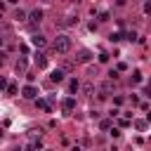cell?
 Listing matches in <instances>:
<instances>
[{
  "label": "cell",
  "instance_id": "6da1fadb",
  "mask_svg": "<svg viewBox=\"0 0 151 151\" xmlns=\"http://www.w3.org/2000/svg\"><path fill=\"white\" fill-rule=\"evenodd\" d=\"M52 47H54V52H59V54H66V52L71 50V38L61 33V35H57V38H54Z\"/></svg>",
  "mask_w": 151,
  "mask_h": 151
},
{
  "label": "cell",
  "instance_id": "7a4b0ae2",
  "mask_svg": "<svg viewBox=\"0 0 151 151\" xmlns=\"http://www.w3.org/2000/svg\"><path fill=\"white\" fill-rule=\"evenodd\" d=\"M26 19H28V24H31V28H35L40 21H42V9H33L31 14H26Z\"/></svg>",
  "mask_w": 151,
  "mask_h": 151
},
{
  "label": "cell",
  "instance_id": "3957f363",
  "mask_svg": "<svg viewBox=\"0 0 151 151\" xmlns=\"http://www.w3.org/2000/svg\"><path fill=\"white\" fill-rule=\"evenodd\" d=\"M21 97H24V99H38V87H35V85H26V87L21 90Z\"/></svg>",
  "mask_w": 151,
  "mask_h": 151
},
{
  "label": "cell",
  "instance_id": "277c9868",
  "mask_svg": "<svg viewBox=\"0 0 151 151\" xmlns=\"http://www.w3.org/2000/svg\"><path fill=\"white\" fill-rule=\"evenodd\" d=\"M31 45H33V47H38V50H42V47L47 45V40H45L40 33H35V35H31Z\"/></svg>",
  "mask_w": 151,
  "mask_h": 151
},
{
  "label": "cell",
  "instance_id": "5b68a950",
  "mask_svg": "<svg viewBox=\"0 0 151 151\" xmlns=\"http://www.w3.org/2000/svg\"><path fill=\"white\" fill-rule=\"evenodd\" d=\"M78 90H80L85 97H92V94H94V83H92V80H87V83H83Z\"/></svg>",
  "mask_w": 151,
  "mask_h": 151
},
{
  "label": "cell",
  "instance_id": "8992f818",
  "mask_svg": "<svg viewBox=\"0 0 151 151\" xmlns=\"http://www.w3.org/2000/svg\"><path fill=\"white\" fill-rule=\"evenodd\" d=\"M61 109H64L66 113H71V111L76 109V99H73V97H64V101H61Z\"/></svg>",
  "mask_w": 151,
  "mask_h": 151
},
{
  "label": "cell",
  "instance_id": "52a82bcc",
  "mask_svg": "<svg viewBox=\"0 0 151 151\" xmlns=\"http://www.w3.org/2000/svg\"><path fill=\"white\" fill-rule=\"evenodd\" d=\"M90 59H92V52H90V50H80L78 57H76V61H80V64H87Z\"/></svg>",
  "mask_w": 151,
  "mask_h": 151
},
{
  "label": "cell",
  "instance_id": "ba28073f",
  "mask_svg": "<svg viewBox=\"0 0 151 151\" xmlns=\"http://www.w3.org/2000/svg\"><path fill=\"white\" fill-rule=\"evenodd\" d=\"M26 66H28V59L26 57H19V61L14 64V71L17 73H26Z\"/></svg>",
  "mask_w": 151,
  "mask_h": 151
},
{
  "label": "cell",
  "instance_id": "9c48e42d",
  "mask_svg": "<svg viewBox=\"0 0 151 151\" xmlns=\"http://www.w3.org/2000/svg\"><path fill=\"white\" fill-rule=\"evenodd\" d=\"M50 80H52V83H57V85H59V83H64V71H61V68H54V71L50 73Z\"/></svg>",
  "mask_w": 151,
  "mask_h": 151
},
{
  "label": "cell",
  "instance_id": "30bf717a",
  "mask_svg": "<svg viewBox=\"0 0 151 151\" xmlns=\"http://www.w3.org/2000/svg\"><path fill=\"white\" fill-rule=\"evenodd\" d=\"M35 106H38L40 111H45V113H50V111H52V106H50V101H47V99H35Z\"/></svg>",
  "mask_w": 151,
  "mask_h": 151
},
{
  "label": "cell",
  "instance_id": "8fae6325",
  "mask_svg": "<svg viewBox=\"0 0 151 151\" xmlns=\"http://www.w3.org/2000/svg\"><path fill=\"white\" fill-rule=\"evenodd\" d=\"M35 66H38V68H45V66H47V57H45L42 52L35 54Z\"/></svg>",
  "mask_w": 151,
  "mask_h": 151
},
{
  "label": "cell",
  "instance_id": "7c38bea8",
  "mask_svg": "<svg viewBox=\"0 0 151 151\" xmlns=\"http://www.w3.org/2000/svg\"><path fill=\"white\" fill-rule=\"evenodd\" d=\"M14 19H17V21H26V12H24V9H17V12H14Z\"/></svg>",
  "mask_w": 151,
  "mask_h": 151
},
{
  "label": "cell",
  "instance_id": "4fadbf2b",
  "mask_svg": "<svg viewBox=\"0 0 151 151\" xmlns=\"http://www.w3.org/2000/svg\"><path fill=\"white\" fill-rule=\"evenodd\" d=\"M132 125H134V127H137L139 132H144V130H146V120H134Z\"/></svg>",
  "mask_w": 151,
  "mask_h": 151
},
{
  "label": "cell",
  "instance_id": "5bb4252c",
  "mask_svg": "<svg viewBox=\"0 0 151 151\" xmlns=\"http://www.w3.org/2000/svg\"><path fill=\"white\" fill-rule=\"evenodd\" d=\"M61 24H64V26H73V24H78V19H76V17H66Z\"/></svg>",
  "mask_w": 151,
  "mask_h": 151
},
{
  "label": "cell",
  "instance_id": "9a60e30c",
  "mask_svg": "<svg viewBox=\"0 0 151 151\" xmlns=\"http://www.w3.org/2000/svg\"><path fill=\"white\" fill-rule=\"evenodd\" d=\"M78 87H80V83H78V80L73 78V80L68 83V90H71V92H78Z\"/></svg>",
  "mask_w": 151,
  "mask_h": 151
},
{
  "label": "cell",
  "instance_id": "2e32d148",
  "mask_svg": "<svg viewBox=\"0 0 151 151\" xmlns=\"http://www.w3.org/2000/svg\"><path fill=\"white\" fill-rule=\"evenodd\" d=\"M99 127H101V130H111V127H113V123L106 118V120H101V123H99Z\"/></svg>",
  "mask_w": 151,
  "mask_h": 151
},
{
  "label": "cell",
  "instance_id": "e0dca14e",
  "mask_svg": "<svg viewBox=\"0 0 151 151\" xmlns=\"http://www.w3.org/2000/svg\"><path fill=\"white\" fill-rule=\"evenodd\" d=\"M17 92H19V87H17L14 83H9V85H7V94H17Z\"/></svg>",
  "mask_w": 151,
  "mask_h": 151
},
{
  "label": "cell",
  "instance_id": "ac0fdd59",
  "mask_svg": "<svg viewBox=\"0 0 151 151\" xmlns=\"http://www.w3.org/2000/svg\"><path fill=\"white\" fill-rule=\"evenodd\" d=\"M87 76H92V78L99 76V68H97V66H90V68H87Z\"/></svg>",
  "mask_w": 151,
  "mask_h": 151
},
{
  "label": "cell",
  "instance_id": "d6986e66",
  "mask_svg": "<svg viewBox=\"0 0 151 151\" xmlns=\"http://www.w3.org/2000/svg\"><path fill=\"white\" fill-rule=\"evenodd\" d=\"M118 40H123V33H111V42H118Z\"/></svg>",
  "mask_w": 151,
  "mask_h": 151
},
{
  "label": "cell",
  "instance_id": "ffe728a7",
  "mask_svg": "<svg viewBox=\"0 0 151 151\" xmlns=\"http://www.w3.org/2000/svg\"><path fill=\"white\" fill-rule=\"evenodd\" d=\"M132 80H134V83H142V73L134 71V73H132Z\"/></svg>",
  "mask_w": 151,
  "mask_h": 151
},
{
  "label": "cell",
  "instance_id": "44dd1931",
  "mask_svg": "<svg viewBox=\"0 0 151 151\" xmlns=\"http://www.w3.org/2000/svg\"><path fill=\"white\" fill-rule=\"evenodd\" d=\"M118 125H120V127H130V120H127V118H120Z\"/></svg>",
  "mask_w": 151,
  "mask_h": 151
},
{
  "label": "cell",
  "instance_id": "7402d4cb",
  "mask_svg": "<svg viewBox=\"0 0 151 151\" xmlns=\"http://www.w3.org/2000/svg\"><path fill=\"white\" fill-rule=\"evenodd\" d=\"M64 71H73V61H64Z\"/></svg>",
  "mask_w": 151,
  "mask_h": 151
},
{
  "label": "cell",
  "instance_id": "603a6c76",
  "mask_svg": "<svg viewBox=\"0 0 151 151\" xmlns=\"http://www.w3.org/2000/svg\"><path fill=\"white\" fill-rule=\"evenodd\" d=\"M106 97H109V94H106V92H101V90H99V92H97V99H99V101H104V99H106Z\"/></svg>",
  "mask_w": 151,
  "mask_h": 151
},
{
  "label": "cell",
  "instance_id": "cb8c5ba5",
  "mask_svg": "<svg viewBox=\"0 0 151 151\" xmlns=\"http://www.w3.org/2000/svg\"><path fill=\"white\" fill-rule=\"evenodd\" d=\"M28 137H31V139H35V137H40V130H31V132H28Z\"/></svg>",
  "mask_w": 151,
  "mask_h": 151
},
{
  "label": "cell",
  "instance_id": "d4e9b609",
  "mask_svg": "<svg viewBox=\"0 0 151 151\" xmlns=\"http://www.w3.org/2000/svg\"><path fill=\"white\" fill-rule=\"evenodd\" d=\"M0 90H7V80H5V76H0Z\"/></svg>",
  "mask_w": 151,
  "mask_h": 151
},
{
  "label": "cell",
  "instance_id": "484cf974",
  "mask_svg": "<svg viewBox=\"0 0 151 151\" xmlns=\"http://www.w3.org/2000/svg\"><path fill=\"white\" fill-rule=\"evenodd\" d=\"M127 40H132V42H134V40H137V33H134V31H130V33H127Z\"/></svg>",
  "mask_w": 151,
  "mask_h": 151
},
{
  "label": "cell",
  "instance_id": "4316f807",
  "mask_svg": "<svg viewBox=\"0 0 151 151\" xmlns=\"http://www.w3.org/2000/svg\"><path fill=\"white\" fill-rule=\"evenodd\" d=\"M125 2H127V0H116V5H118V7H123Z\"/></svg>",
  "mask_w": 151,
  "mask_h": 151
},
{
  "label": "cell",
  "instance_id": "83f0119b",
  "mask_svg": "<svg viewBox=\"0 0 151 151\" xmlns=\"http://www.w3.org/2000/svg\"><path fill=\"white\" fill-rule=\"evenodd\" d=\"M2 66H5V57L0 54V68H2Z\"/></svg>",
  "mask_w": 151,
  "mask_h": 151
},
{
  "label": "cell",
  "instance_id": "f1b7e54d",
  "mask_svg": "<svg viewBox=\"0 0 151 151\" xmlns=\"http://www.w3.org/2000/svg\"><path fill=\"white\" fill-rule=\"evenodd\" d=\"M40 2H42V5H52L54 0H40Z\"/></svg>",
  "mask_w": 151,
  "mask_h": 151
},
{
  "label": "cell",
  "instance_id": "f546056e",
  "mask_svg": "<svg viewBox=\"0 0 151 151\" xmlns=\"http://www.w3.org/2000/svg\"><path fill=\"white\" fill-rule=\"evenodd\" d=\"M2 45H5V38H0V47H2Z\"/></svg>",
  "mask_w": 151,
  "mask_h": 151
},
{
  "label": "cell",
  "instance_id": "4dcf8cb0",
  "mask_svg": "<svg viewBox=\"0 0 151 151\" xmlns=\"http://www.w3.org/2000/svg\"><path fill=\"white\" fill-rule=\"evenodd\" d=\"M9 2H12V5H17V2H19V0H9Z\"/></svg>",
  "mask_w": 151,
  "mask_h": 151
},
{
  "label": "cell",
  "instance_id": "1f68e13d",
  "mask_svg": "<svg viewBox=\"0 0 151 151\" xmlns=\"http://www.w3.org/2000/svg\"><path fill=\"white\" fill-rule=\"evenodd\" d=\"M73 151H83V149H80V146H76V149H73Z\"/></svg>",
  "mask_w": 151,
  "mask_h": 151
}]
</instances>
